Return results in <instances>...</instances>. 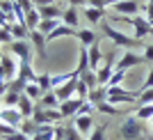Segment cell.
<instances>
[{
	"label": "cell",
	"mask_w": 153,
	"mask_h": 140,
	"mask_svg": "<svg viewBox=\"0 0 153 140\" xmlns=\"http://www.w3.org/2000/svg\"><path fill=\"white\" fill-rule=\"evenodd\" d=\"M130 26L135 28V39H140V41H144V37H149V35H153V26L149 23L142 14H137V16H133V23Z\"/></svg>",
	"instance_id": "cell-9"
},
{
	"label": "cell",
	"mask_w": 153,
	"mask_h": 140,
	"mask_svg": "<svg viewBox=\"0 0 153 140\" xmlns=\"http://www.w3.org/2000/svg\"><path fill=\"white\" fill-rule=\"evenodd\" d=\"M59 99H57V94H55V92H44V96H41V99H39L37 101V106L39 108H59Z\"/></svg>",
	"instance_id": "cell-25"
},
{
	"label": "cell",
	"mask_w": 153,
	"mask_h": 140,
	"mask_svg": "<svg viewBox=\"0 0 153 140\" xmlns=\"http://www.w3.org/2000/svg\"><path fill=\"white\" fill-rule=\"evenodd\" d=\"M144 62H153V44H144Z\"/></svg>",
	"instance_id": "cell-44"
},
{
	"label": "cell",
	"mask_w": 153,
	"mask_h": 140,
	"mask_svg": "<svg viewBox=\"0 0 153 140\" xmlns=\"http://www.w3.org/2000/svg\"><path fill=\"white\" fill-rule=\"evenodd\" d=\"M39 23H41V14H39V7H34V9H30V12L25 14V28L27 30H37Z\"/></svg>",
	"instance_id": "cell-27"
},
{
	"label": "cell",
	"mask_w": 153,
	"mask_h": 140,
	"mask_svg": "<svg viewBox=\"0 0 153 140\" xmlns=\"http://www.w3.org/2000/svg\"><path fill=\"white\" fill-rule=\"evenodd\" d=\"M87 53H89V69L98 71L103 67V60H105V55H103V51H101V41H96L94 46H89Z\"/></svg>",
	"instance_id": "cell-16"
},
{
	"label": "cell",
	"mask_w": 153,
	"mask_h": 140,
	"mask_svg": "<svg viewBox=\"0 0 153 140\" xmlns=\"http://www.w3.org/2000/svg\"><path fill=\"white\" fill-rule=\"evenodd\" d=\"M108 124H96V129L91 131V135L87 140H108Z\"/></svg>",
	"instance_id": "cell-37"
},
{
	"label": "cell",
	"mask_w": 153,
	"mask_h": 140,
	"mask_svg": "<svg viewBox=\"0 0 153 140\" xmlns=\"http://www.w3.org/2000/svg\"><path fill=\"white\" fill-rule=\"evenodd\" d=\"M87 5H89V7H101V9H103V7H108V5H105V0H87Z\"/></svg>",
	"instance_id": "cell-48"
},
{
	"label": "cell",
	"mask_w": 153,
	"mask_h": 140,
	"mask_svg": "<svg viewBox=\"0 0 153 140\" xmlns=\"http://www.w3.org/2000/svg\"><path fill=\"white\" fill-rule=\"evenodd\" d=\"M59 26H62V19H41V23H39L37 30L41 32V35H46V37H48V35H51L55 28H59Z\"/></svg>",
	"instance_id": "cell-26"
},
{
	"label": "cell",
	"mask_w": 153,
	"mask_h": 140,
	"mask_svg": "<svg viewBox=\"0 0 153 140\" xmlns=\"http://www.w3.org/2000/svg\"><path fill=\"white\" fill-rule=\"evenodd\" d=\"M32 140H41V138H39V135H34V138H32Z\"/></svg>",
	"instance_id": "cell-53"
},
{
	"label": "cell",
	"mask_w": 153,
	"mask_h": 140,
	"mask_svg": "<svg viewBox=\"0 0 153 140\" xmlns=\"http://www.w3.org/2000/svg\"><path fill=\"white\" fill-rule=\"evenodd\" d=\"M7 23H9V19H7V16H5V12L0 9V28H5Z\"/></svg>",
	"instance_id": "cell-50"
},
{
	"label": "cell",
	"mask_w": 153,
	"mask_h": 140,
	"mask_svg": "<svg viewBox=\"0 0 153 140\" xmlns=\"http://www.w3.org/2000/svg\"><path fill=\"white\" fill-rule=\"evenodd\" d=\"M87 101H91L96 108H98L103 101H108V87H105V85H98V87L89 90V96H87Z\"/></svg>",
	"instance_id": "cell-22"
},
{
	"label": "cell",
	"mask_w": 153,
	"mask_h": 140,
	"mask_svg": "<svg viewBox=\"0 0 153 140\" xmlns=\"http://www.w3.org/2000/svg\"><path fill=\"white\" fill-rule=\"evenodd\" d=\"M146 87H153V67L149 69V76H146V81H144V90Z\"/></svg>",
	"instance_id": "cell-47"
},
{
	"label": "cell",
	"mask_w": 153,
	"mask_h": 140,
	"mask_svg": "<svg viewBox=\"0 0 153 140\" xmlns=\"http://www.w3.org/2000/svg\"><path fill=\"white\" fill-rule=\"evenodd\" d=\"M76 96H78V99H82V101H87V96H89V85L85 83V81H80V78H78V87H76Z\"/></svg>",
	"instance_id": "cell-39"
},
{
	"label": "cell",
	"mask_w": 153,
	"mask_h": 140,
	"mask_svg": "<svg viewBox=\"0 0 153 140\" xmlns=\"http://www.w3.org/2000/svg\"><path fill=\"white\" fill-rule=\"evenodd\" d=\"M140 99V90L133 92V90H123L121 85L119 87H108V101L119 106V103H137Z\"/></svg>",
	"instance_id": "cell-3"
},
{
	"label": "cell",
	"mask_w": 153,
	"mask_h": 140,
	"mask_svg": "<svg viewBox=\"0 0 153 140\" xmlns=\"http://www.w3.org/2000/svg\"><path fill=\"white\" fill-rule=\"evenodd\" d=\"M149 124H151V131H153V120H151V122H149Z\"/></svg>",
	"instance_id": "cell-54"
},
{
	"label": "cell",
	"mask_w": 153,
	"mask_h": 140,
	"mask_svg": "<svg viewBox=\"0 0 153 140\" xmlns=\"http://www.w3.org/2000/svg\"><path fill=\"white\" fill-rule=\"evenodd\" d=\"M64 138H66V140H85L82 133L76 129L73 122H71V124H64Z\"/></svg>",
	"instance_id": "cell-34"
},
{
	"label": "cell",
	"mask_w": 153,
	"mask_h": 140,
	"mask_svg": "<svg viewBox=\"0 0 153 140\" xmlns=\"http://www.w3.org/2000/svg\"><path fill=\"white\" fill-rule=\"evenodd\" d=\"M62 23L78 30V26H80V9H78V7H69V5H66V7H64V14H62Z\"/></svg>",
	"instance_id": "cell-18"
},
{
	"label": "cell",
	"mask_w": 153,
	"mask_h": 140,
	"mask_svg": "<svg viewBox=\"0 0 153 140\" xmlns=\"http://www.w3.org/2000/svg\"><path fill=\"white\" fill-rule=\"evenodd\" d=\"M16 76H19V60L12 53H7L0 60V83H12Z\"/></svg>",
	"instance_id": "cell-4"
},
{
	"label": "cell",
	"mask_w": 153,
	"mask_h": 140,
	"mask_svg": "<svg viewBox=\"0 0 153 140\" xmlns=\"http://www.w3.org/2000/svg\"><path fill=\"white\" fill-rule=\"evenodd\" d=\"M76 87H78V78H71V81L62 83L59 87H55L53 92L57 94L59 101H66V99H73V96H76Z\"/></svg>",
	"instance_id": "cell-14"
},
{
	"label": "cell",
	"mask_w": 153,
	"mask_h": 140,
	"mask_svg": "<svg viewBox=\"0 0 153 140\" xmlns=\"http://www.w3.org/2000/svg\"><path fill=\"white\" fill-rule=\"evenodd\" d=\"M117 2H121V0H105V5H108V7H112V5H117Z\"/></svg>",
	"instance_id": "cell-52"
},
{
	"label": "cell",
	"mask_w": 153,
	"mask_h": 140,
	"mask_svg": "<svg viewBox=\"0 0 153 140\" xmlns=\"http://www.w3.org/2000/svg\"><path fill=\"white\" fill-rule=\"evenodd\" d=\"M7 30H12L14 39L19 41V39H30V30H27L25 26H21V23H7Z\"/></svg>",
	"instance_id": "cell-28"
},
{
	"label": "cell",
	"mask_w": 153,
	"mask_h": 140,
	"mask_svg": "<svg viewBox=\"0 0 153 140\" xmlns=\"http://www.w3.org/2000/svg\"><path fill=\"white\" fill-rule=\"evenodd\" d=\"M0 140H2V138H0Z\"/></svg>",
	"instance_id": "cell-55"
},
{
	"label": "cell",
	"mask_w": 153,
	"mask_h": 140,
	"mask_svg": "<svg viewBox=\"0 0 153 140\" xmlns=\"http://www.w3.org/2000/svg\"><path fill=\"white\" fill-rule=\"evenodd\" d=\"M14 41V35H12V30H7V28H0V46L2 44H12Z\"/></svg>",
	"instance_id": "cell-42"
},
{
	"label": "cell",
	"mask_w": 153,
	"mask_h": 140,
	"mask_svg": "<svg viewBox=\"0 0 153 140\" xmlns=\"http://www.w3.org/2000/svg\"><path fill=\"white\" fill-rule=\"evenodd\" d=\"M34 2V7H46V5H53L55 0H32Z\"/></svg>",
	"instance_id": "cell-49"
},
{
	"label": "cell",
	"mask_w": 153,
	"mask_h": 140,
	"mask_svg": "<svg viewBox=\"0 0 153 140\" xmlns=\"http://www.w3.org/2000/svg\"><path fill=\"white\" fill-rule=\"evenodd\" d=\"M142 16L153 26V0H146V5L142 7Z\"/></svg>",
	"instance_id": "cell-41"
},
{
	"label": "cell",
	"mask_w": 153,
	"mask_h": 140,
	"mask_svg": "<svg viewBox=\"0 0 153 140\" xmlns=\"http://www.w3.org/2000/svg\"><path fill=\"white\" fill-rule=\"evenodd\" d=\"M144 62V55L142 53H135V51H126L121 53V55L117 57V69L119 71H130L133 67H137V64Z\"/></svg>",
	"instance_id": "cell-7"
},
{
	"label": "cell",
	"mask_w": 153,
	"mask_h": 140,
	"mask_svg": "<svg viewBox=\"0 0 153 140\" xmlns=\"http://www.w3.org/2000/svg\"><path fill=\"white\" fill-rule=\"evenodd\" d=\"M135 115H137V120H142V122H151V120H153V103H144V106H137Z\"/></svg>",
	"instance_id": "cell-30"
},
{
	"label": "cell",
	"mask_w": 153,
	"mask_h": 140,
	"mask_svg": "<svg viewBox=\"0 0 153 140\" xmlns=\"http://www.w3.org/2000/svg\"><path fill=\"white\" fill-rule=\"evenodd\" d=\"M16 2H19V5L23 7L25 12H30V9H34V2H32V0H16Z\"/></svg>",
	"instance_id": "cell-46"
},
{
	"label": "cell",
	"mask_w": 153,
	"mask_h": 140,
	"mask_svg": "<svg viewBox=\"0 0 153 140\" xmlns=\"http://www.w3.org/2000/svg\"><path fill=\"white\" fill-rule=\"evenodd\" d=\"M23 94H27V96L32 99V101L37 103L39 99L44 96V92H41V87H39L37 83H27V85H25V90H23Z\"/></svg>",
	"instance_id": "cell-32"
},
{
	"label": "cell",
	"mask_w": 153,
	"mask_h": 140,
	"mask_svg": "<svg viewBox=\"0 0 153 140\" xmlns=\"http://www.w3.org/2000/svg\"><path fill=\"white\" fill-rule=\"evenodd\" d=\"M82 99H78V96H73V99H66V101L59 103V113L64 115V120H73L78 113H80V106H82Z\"/></svg>",
	"instance_id": "cell-12"
},
{
	"label": "cell",
	"mask_w": 153,
	"mask_h": 140,
	"mask_svg": "<svg viewBox=\"0 0 153 140\" xmlns=\"http://www.w3.org/2000/svg\"><path fill=\"white\" fill-rule=\"evenodd\" d=\"M96 110H98L101 115H108V117H119V115H121V108L114 106V103H110V101H103Z\"/></svg>",
	"instance_id": "cell-29"
},
{
	"label": "cell",
	"mask_w": 153,
	"mask_h": 140,
	"mask_svg": "<svg viewBox=\"0 0 153 140\" xmlns=\"http://www.w3.org/2000/svg\"><path fill=\"white\" fill-rule=\"evenodd\" d=\"M34 124H59V122H64V115L59 113V108H39L34 110V115L30 117Z\"/></svg>",
	"instance_id": "cell-5"
},
{
	"label": "cell",
	"mask_w": 153,
	"mask_h": 140,
	"mask_svg": "<svg viewBox=\"0 0 153 140\" xmlns=\"http://www.w3.org/2000/svg\"><path fill=\"white\" fill-rule=\"evenodd\" d=\"M126 74H128V71H119V69H117L114 74H112V78H110L108 87H119V85L123 83V78H126Z\"/></svg>",
	"instance_id": "cell-40"
},
{
	"label": "cell",
	"mask_w": 153,
	"mask_h": 140,
	"mask_svg": "<svg viewBox=\"0 0 153 140\" xmlns=\"http://www.w3.org/2000/svg\"><path fill=\"white\" fill-rule=\"evenodd\" d=\"M94 113H98V110H96V106L91 101H85L82 106H80V113L78 115H94Z\"/></svg>",
	"instance_id": "cell-43"
},
{
	"label": "cell",
	"mask_w": 153,
	"mask_h": 140,
	"mask_svg": "<svg viewBox=\"0 0 153 140\" xmlns=\"http://www.w3.org/2000/svg\"><path fill=\"white\" fill-rule=\"evenodd\" d=\"M30 41H32V46H34L37 55L41 57V60H48V53H46V44H48V39H46V35H41L39 30H32L30 32Z\"/></svg>",
	"instance_id": "cell-15"
},
{
	"label": "cell",
	"mask_w": 153,
	"mask_h": 140,
	"mask_svg": "<svg viewBox=\"0 0 153 140\" xmlns=\"http://www.w3.org/2000/svg\"><path fill=\"white\" fill-rule=\"evenodd\" d=\"M16 108L21 110V115H23L25 120H30L32 115H34V110H37V103L32 101L27 94H21V101H19V106H16Z\"/></svg>",
	"instance_id": "cell-19"
},
{
	"label": "cell",
	"mask_w": 153,
	"mask_h": 140,
	"mask_svg": "<svg viewBox=\"0 0 153 140\" xmlns=\"http://www.w3.org/2000/svg\"><path fill=\"white\" fill-rule=\"evenodd\" d=\"M16 78H23L25 83H37L39 74L32 69L30 62H19V76H16Z\"/></svg>",
	"instance_id": "cell-20"
},
{
	"label": "cell",
	"mask_w": 153,
	"mask_h": 140,
	"mask_svg": "<svg viewBox=\"0 0 153 140\" xmlns=\"http://www.w3.org/2000/svg\"><path fill=\"white\" fill-rule=\"evenodd\" d=\"M23 135H27V138H34L37 135V124L32 120H23V124H21V129H19Z\"/></svg>",
	"instance_id": "cell-35"
},
{
	"label": "cell",
	"mask_w": 153,
	"mask_h": 140,
	"mask_svg": "<svg viewBox=\"0 0 153 140\" xmlns=\"http://www.w3.org/2000/svg\"><path fill=\"white\" fill-rule=\"evenodd\" d=\"M144 103H153V87H142L140 90V99H137V106H144Z\"/></svg>",
	"instance_id": "cell-38"
},
{
	"label": "cell",
	"mask_w": 153,
	"mask_h": 140,
	"mask_svg": "<svg viewBox=\"0 0 153 140\" xmlns=\"http://www.w3.org/2000/svg\"><path fill=\"white\" fill-rule=\"evenodd\" d=\"M21 94H23V92L12 90L9 85H7V92H5V96H2V108H16L19 101H21Z\"/></svg>",
	"instance_id": "cell-23"
},
{
	"label": "cell",
	"mask_w": 153,
	"mask_h": 140,
	"mask_svg": "<svg viewBox=\"0 0 153 140\" xmlns=\"http://www.w3.org/2000/svg\"><path fill=\"white\" fill-rule=\"evenodd\" d=\"M76 39L80 41V46L89 48V46H94L96 41H98V35L94 32V28H78V32H76Z\"/></svg>",
	"instance_id": "cell-17"
},
{
	"label": "cell",
	"mask_w": 153,
	"mask_h": 140,
	"mask_svg": "<svg viewBox=\"0 0 153 140\" xmlns=\"http://www.w3.org/2000/svg\"><path fill=\"white\" fill-rule=\"evenodd\" d=\"M66 5H69V7H78V9H82V7H87V0H66Z\"/></svg>",
	"instance_id": "cell-45"
},
{
	"label": "cell",
	"mask_w": 153,
	"mask_h": 140,
	"mask_svg": "<svg viewBox=\"0 0 153 140\" xmlns=\"http://www.w3.org/2000/svg\"><path fill=\"white\" fill-rule=\"evenodd\" d=\"M144 133V122L137 120V115H128L119 126V138L121 140H140Z\"/></svg>",
	"instance_id": "cell-2"
},
{
	"label": "cell",
	"mask_w": 153,
	"mask_h": 140,
	"mask_svg": "<svg viewBox=\"0 0 153 140\" xmlns=\"http://www.w3.org/2000/svg\"><path fill=\"white\" fill-rule=\"evenodd\" d=\"M32 48H34V46H32L30 39H19V41L14 39L12 44H9V53H12V55L16 57L19 62H30Z\"/></svg>",
	"instance_id": "cell-6"
},
{
	"label": "cell",
	"mask_w": 153,
	"mask_h": 140,
	"mask_svg": "<svg viewBox=\"0 0 153 140\" xmlns=\"http://www.w3.org/2000/svg\"><path fill=\"white\" fill-rule=\"evenodd\" d=\"M101 30H103V37L105 39H110L112 44L117 46V48H126V51H135L137 46H144L140 41V39H135L133 35H126V32H121V30H117L114 26H110V23H103L101 26Z\"/></svg>",
	"instance_id": "cell-1"
},
{
	"label": "cell",
	"mask_w": 153,
	"mask_h": 140,
	"mask_svg": "<svg viewBox=\"0 0 153 140\" xmlns=\"http://www.w3.org/2000/svg\"><path fill=\"white\" fill-rule=\"evenodd\" d=\"M71 122L76 124V129L80 131V133H82V138H85V140L89 138L91 131L96 129V120H94V115H76V117H73Z\"/></svg>",
	"instance_id": "cell-8"
},
{
	"label": "cell",
	"mask_w": 153,
	"mask_h": 140,
	"mask_svg": "<svg viewBox=\"0 0 153 140\" xmlns=\"http://www.w3.org/2000/svg\"><path fill=\"white\" fill-rule=\"evenodd\" d=\"M23 120H25V117L21 115V110H19V108H2V110H0V122L9 124V126H12V129H16V131L21 129Z\"/></svg>",
	"instance_id": "cell-10"
},
{
	"label": "cell",
	"mask_w": 153,
	"mask_h": 140,
	"mask_svg": "<svg viewBox=\"0 0 153 140\" xmlns=\"http://www.w3.org/2000/svg\"><path fill=\"white\" fill-rule=\"evenodd\" d=\"M112 12L121 14V16H137V14L142 12V7H140L137 0H121V2L112 5Z\"/></svg>",
	"instance_id": "cell-11"
},
{
	"label": "cell",
	"mask_w": 153,
	"mask_h": 140,
	"mask_svg": "<svg viewBox=\"0 0 153 140\" xmlns=\"http://www.w3.org/2000/svg\"><path fill=\"white\" fill-rule=\"evenodd\" d=\"M16 135H19L16 129H12L9 124H5V122H0V138L2 140H14Z\"/></svg>",
	"instance_id": "cell-36"
},
{
	"label": "cell",
	"mask_w": 153,
	"mask_h": 140,
	"mask_svg": "<svg viewBox=\"0 0 153 140\" xmlns=\"http://www.w3.org/2000/svg\"><path fill=\"white\" fill-rule=\"evenodd\" d=\"M39 14H41V19H62L64 7H59L57 2H53V5L39 7Z\"/></svg>",
	"instance_id": "cell-24"
},
{
	"label": "cell",
	"mask_w": 153,
	"mask_h": 140,
	"mask_svg": "<svg viewBox=\"0 0 153 140\" xmlns=\"http://www.w3.org/2000/svg\"><path fill=\"white\" fill-rule=\"evenodd\" d=\"M80 81H85V83L89 85V90L98 87V76H96V71H94V69H87V71H82V74H80Z\"/></svg>",
	"instance_id": "cell-33"
},
{
	"label": "cell",
	"mask_w": 153,
	"mask_h": 140,
	"mask_svg": "<svg viewBox=\"0 0 153 140\" xmlns=\"http://www.w3.org/2000/svg\"><path fill=\"white\" fill-rule=\"evenodd\" d=\"M14 140H32V138H27V135H23V133H21V131H19V135H16V138H14Z\"/></svg>",
	"instance_id": "cell-51"
},
{
	"label": "cell",
	"mask_w": 153,
	"mask_h": 140,
	"mask_svg": "<svg viewBox=\"0 0 153 140\" xmlns=\"http://www.w3.org/2000/svg\"><path fill=\"white\" fill-rule=\"evenodd\" d=\"M37 85L41 87V92H51V90H53V74H48V71L39 74V78H37Z\"/></svg>",
	"instance_id": "cell-31"
},
{
	"label": "cell",
	"mask_w": 153,
	"mask_h": 140,
	"mask_svg": "<svg viewBox=\"0 0 153 140\" xmlns=\"http://www.w3.org/2000/svg\"><path fill=\"white\" fill-rule=\"evenodd\" d=\"M80 14H82L85 16V21H87V23H89V28H94V26H98V23H101L103 19H105V7H82V9H80Z\"/></svg>",
	"instance_id": "cell-13"
},
{
	"label": "cell",
	"mask_w": 153,
	"mask_h": 140,
	"mask_svg": "<svg viewBox=\"0 0 153 140\" xmlns=\"http://www.w3.org/2000/svg\"><path fill=\"white\" fill-rule=\"evenodd\" d=\"M76 32H78L76 28H69V26H64V23H62V26L55 28L46 39H48V44H51V41H57V39H64V37H76Z\"/></svg>",
	"instance_id": "cell-21"
}]
</instances>
